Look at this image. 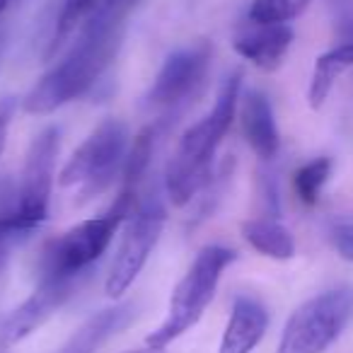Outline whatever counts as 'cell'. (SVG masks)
Returning <instances> with one entry per match:
<instances>
[{
	"label": "cell",
	"mask_w": 353,
	"mask_h": 353,
	"mask_svg": "<svg viewBox=\"0 0 353 353\" xmlns=\"http://www.w3.org/2000/svg\"><path fill=\"white\" fill-rule=\"evenodd\" d=\"M133 319H136V305L133 303H119V305H112V307L99 310L97 314H92V317L59 348V353H97L109 339L121 334Z\"/></svg>",
	"instance_id": "5bb4252c"
},
{
	"label": "cell",
	"mask_w": 353,
	"mask_h": 353,
	"mask_svg": "<svg viewBox=\"0 0 353 353\" xmlns=\"http://www.w3.org/2000/svg\"><path fill=\"white\" fill-rule=\"evenodd\" d=\"M266 329H269L266 305L252 295H237L232 300L218 353H252L261 343Z\"/></svg>",
	"instance_id": "4fadbf2b"
},
{
	"label": "cell",
	"mask_w": 353,
	"mask_h": 353,
	"mask_svg": "<svg viewBox=\"0 0 353 353\" xmlns=\"http://www.w3.org/2000/svg\"><path fill=\"white\" fill-rule=\"evenodd\" d=\"M99 3H102V0H63V3H61L59 15L54 17L51 37H49V41H46L44 54L41 56H44L46 61L54 59V56L63 49L65 41L75 34V30L83 25L85 17H88L90 12L99 6Z\"/></svg>",
	"instance_id": "ac0fdd59"
},
{
	"label": "cell",
	"mask_w": 353,
	"mask_h": 353,
	"mask_svg": "<svg viewBox=\"0 0 353 353\" xmlns=\"http://www.w3.org/2000/svg\"><path fill=\"white\" fill-rule=\"evenodd\" d=\"M141 0H102L75 30L68 51L41 75L22 99L27 114H51L85 97L121 49L128 15Z\"/></svg>",
	"instance_id": "6da1fadb"
},
{
	"label": "cell",
	"mask_w": 353,
	"mask_h": 353,
	"mask_svg": "<svg viewBox=\"0 0 353 353\" xmlns=\"http://www.w3.org/2000/svg\"><path fill=\"white\" fill-rule=\"evenodd\" d=\"M312 0H252L250 22L254 25H290Z\"/></svg>",
	"instance_id": "ffe728a7"
},
{
	"label": "cell",
	"mask_w": 353,
	"mask_h": 353,
	"mask_svg": "<svg viewBox=\"0 0 353 353\" xmlns=\"http://www.w3.org/2000/svg\"><path fill=\"white\" fill-rule=\"evenodd\" d=\"M61 148V131L46 126L30 143L20 182H17V208L32 230H39L49 218L51 192H54L56 157Z\"/></svg>",
	"instance_id": "9c48e42d"
},
{
	"label": "cell",
	"mask_w": 353,
	"mask_h": 353,
	"mask_svg": "<svg viewBox=\"0 0 353 353\" xmlns=\"http://www.w3.org/2000/svg\"><path fill=\"white\" fill-rule=\"evenodd\" d=\"M15 112H17V97H12V94L0 97V157H3V152H6L8 133H10Z\"/></svg>",
	"instance_id": "603a6c76"
},
{
	"label": "cell",
	"mask_w": 353,
	"mask_h": 353,
	"mask_svg": "<svg viewBox=\"0 0 353 353\" xmlns=\"http://www.w3.org/2000/svg\"><path fill=\"white\" fill-rule=\"evenodd\" d=\"M211 59L213 46L208 41H196L172 51L143 97V107L157 112V117L160 114L182 117L201 92L211 70Z\"/></svg>",
	"instance_id": "ba28073f"
},
{
	"label": "cell",
	"mask_w": 353,
	"mask_h": 353,
	"mask_svg": "<svg viewBox=\"0 0 353 353\" xmlns=\"http://www.w3.org/2000/svg\"><path fill=\"white\" fill-rule=\"evenodd\" d=\"M167 203L170 201H167L165 187H162V176L143 192V196L136 199L126 223H123V235L119 240L107 281H104V290L109 298H121L138 279L143 266L148 264L162 230H165Z\"/></svg>",
	"instance_id": "8992f818"
},
{
	"label": "cell",
	"mask_w": 353,
	"mask_h": 353,
	"mask_svg": "<svg viewBox=\"0 0 353 353\" xmlns=\"http://www.w3.org/2000/svg\"><path fill=\"white\" fill-rule=\"evenodd\" d=\"M334 170V162L332 157L322 155V157H314V160L305 162L298 172L293 174V189H295V196L300 199V203L305 206H314L322 196V189L327 187L329 176H332Z\"/></svg>",
	"instance_id": "d6986e66"
},
{
	"label": "cell",
	"mask_w": 353,
	"mask_h": 353,
	"mask_svg": "<svg viewBox=\"0 0 353 353\" xmlns=\"http://www.w3.org/2000/svg\"><path fill=\"white\" fill-rule=\"evenodd\" d=\"M242 78H245L242 70L228 73L216 94L213 109L203 119H199L192 128H187L176 143L174 155L170 157L162 172V187L172 206H189L213 179L218 148L228 136L237 109H240Z\"/></svg>",
	"instance_id": "7a4b0ae2"
},
{
	"label": "cell",
	"mask_w": 353,
	"mask_h": 353,
	"mask_svg": "<svg viewBox=\"0 0 353 353\" xmlns=\"http://www.w3.org/2000/svg\"><path fill=\"white\" fill-rule=\"evenodd\" d=\"M34 235L30 225L22 221L17 208V187L12 179L0 182V276L6 274L12 259V252Z\"/></svg>",
	"instance_id": "e0dca14e"
},
{
	"label": "cell",
	"mask_w": 353,
	"mask_h": 353,
	"mask_svg": "<svg viewBox=\"0 0 353 353\" xmlns=\"http://www.w3.org/2000/svg\"><path fill=\"white\" fill-rule=\"evenodd\" d=\"M353 319V288L336 285L305 300L288 317L276 353H327Z\"/></svg>",
	"instance_id": "52a82bcc"
},
{
	"label": "cell",
	"mask_w": 353,
	"mask_h": 353,
	"mask_svg": "<svg viewBox=\"0 0 353 353\" xmlns=\"http://www.w3.org/2000/svg\"><path fill=\"white\" fill-rule=\"evenodd\" d=\"M85 281H37V288L22 305H17L0 324V351L25 341L41 324H46L78 290Z\"/></svg>",
	"instance_id": "30bf717a"
},
{
	"label": "cell",
	"mask_w": 353,
	"mask_h": 353,
	"mask_svg": "<svg viewBox=\"0 0 353 353\" xmlns=\"http://www.w3.org/2000/svg\"><path fill=\"white\" fill-rule=\"evenodd\" d=\"M329 242L343 261H353V221L351 218H336L327 228Z\"/></svg>",
	"instance_id": "44dd1931"
},
{
	"label": "cell",
	"mask_w": 353,
	"mask_h": 353,
	"mask_svg": "<svg viewBox=\"0 0 353 353\" xmlns=\"http://www.w3.org/2000/svg\"><path fill=\"white\" fill-rule=\"evenodd\" d=\"M136 199V192L121 189L102 216L78 223L54 237L37 261V281H88L117 230L126 223Z\"/></svg>",
	"instance_id": "3957f363"
},
{
	"label": "cell",
	"mask_w": 353,
	"mask_h": 353,
	"mask_svg": "<svg viewBox=\"0 0 353 353\" xmlns=\"http://www.w3.org/2000/svg\"><path fill=\"white\" fill-rule=\"evenodd\" d=\"M15 3H20V0H0V20L6 17V12L10 10V8L15 6Z\"/></svg>",
	"instance_id": "cb8c5ba5"
},
{
	"label": "cell",
	"mask_w": 353,
	"mask_h": 353,
	"mask_svg": "<svg viewBox=\"0 0 353 353\" xmlns=\"http://www.w3.org/2000/svg\"><path fill=\"white\" fill-rule=\"evenodd\" d=\"M293 39L295 32L290 25H254L250 22V27L232 39V49L259 70H276L283 63Z\"/></svg>",
	"instance_id": "7c38bea8"
},
{
	"label": "cell",
	"mask_w": 353,
	"mask_h": 353,
	"mask_svg": "<svg viewBox=\"0 0 353 353\" xmlns=\"http://www.w3.org/2000/svg\"><path fill=\"white\" fill-rule=\"evenodd\" d=\"M126 353H165V351H155V348H141V351H126Z\"/></svg>",
	"instance_id": "d4e9b609"
},
{
	"label": "cell",
	"mask_w": 353,
	"mask_h": 353,
	"mask_svg": "<svg viewBox=\"0 0 353 353\" xmlns=\"http://www.w3.org/2000/svg\"><path fill=\"white\" fill-rule=\"evenodd\" d=\"M259 199L264 206L266 218H281V199H279V182L271 170L259 172Z\"/></svg>",
	"instance_id": "7402d4cb"
},
{
	"label": "cell",
	"mask_w": 353,
	"mask_h": 353,
	"mask_svg": "<svg viewBox=\"0 0 353 353\" xmlns=\"http://www.w3.org/2000/svg\"><path fill=\"white\" fill-rule=\"evenodd\" d=\"M240 121L247 145L256 157L271 162L281 150V133L271 99L261 90H247L240 97Z\"/></svg>",
	"instance_id": "8fae6325"
},
{
	"label": "cell",
	"mask_w": 353,
	"mask_h": 353,
	"mask_svg": "<svg viewBox=\"0 0 353 353\" xmlns=\"http://www.w3.org/2000/svg\"><path fill=\"white\" fill-rule=\"evenodd\" d=\"M131 136L119 119H104L68 157L59 174L61 187L75 189L80 203L102 196L123 174Z\"/></svg>",
	"instance_id": "5b68a950"
},
{
	"label": "cell",
	"mask_w": 353,
	"mask_h": 353,
	"mask_svg": "<svg viewBox=\"0 0 353 353\" xmlns=\"http://www.w3.org/2000/svg\"><path fill=\"white\" fill-rule=\"evenodd\" d=\"M235 259V252L223 245L203 247L194 259V264L189 266V271L184 274V279L172 290L165 319L155 332L148 334L145 346L155 348V351H165L172 341H176L192 327H196V322L203 317L206 307L216 298L223 274Z\"/></svg>",
	"instance_id": "277c9868"
},
{
	"label": "cell",
	"mask_w": 353,
	"mask_h": 353,
	"mask_svg": "<svg viewBox=\"0 0 353 353\" xmlns=\"http://www.w3.org/2000/svg\"><path fill=\"white\" fill-rule=\"evenodd\" d=\"M353 68V39H346L341 44L332 46L329 51L317 56L312 65V75H310V88H307V102L312 109H322L327 102L329 92L336 85L346 70Z\"/></svg>",
	"instance_id": "9a60e30c"
},
{
	"label": "cell",
	"mask_w": 353,
	"mask_h": 353,
	"mask_svg": "<svg viewBox=\"0 0 353 353\" xmlns=\"http://www.w3.org/2000/svg\"><path fill=\"white\" fill-rule=\"evenodd\" d=\"M242 237L252 250L276 261H288L295 256V237L279 218H250L242 223Z\"/></svg>",
	"instance_id": "2e32d148"
}]
</instances>
